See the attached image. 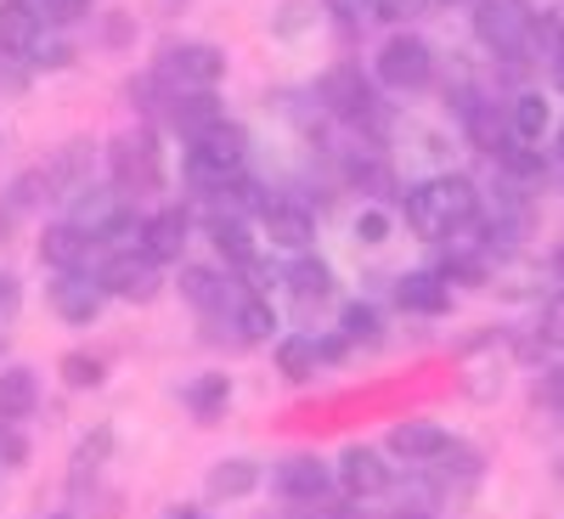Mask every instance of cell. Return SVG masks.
<instances>
[{
  "instance_id": "1",
  "label": "cell",
  "mask_w": 564,
  "mask_h": 519,
  "mask_svg": "<svg viewBox=\"0 0 564 519\" xmlns=\"http://www.w3.org/2000/svg\"><path fill=\"white\" fill-rule=\"evenodd\" d=\"M480 209V186L468 175H435V181H417L406 186V226L417 238H452L457 226H468Z\"/></svg>"
},
{
  "instance_id": "2",
  "label": "cell",
  "mask_w": 564,
  "mask_h": 519,
  "mask_svg": "<svg viewBox=\"0 0 564 519\" xmlns=\"http://www.w3.org/2000/svg\"><path fill=\"white\" fill-rule=\"evenodd\" d=\"M243 159H249V136L238 125H215L204 136H193V153H186V175H193L204 193H220L226 181L243 175Z\"/></svg>"
},
{
  "instance_id": "3",
  "label": "cell",
  "mask_w": 564,
  "mask_h": 519,
  "mask_svg": "<svg viewBox=\"0 0 564 519\" xmlns=\"http://www.w3.org/2000/svg\"><path fill=\"white\" fill-rule=\"evenodd\" d=\"M108 170H113L119 193H159V181H164L159 136L153 130H124L113 148H108Z\"/></svg>"
},
{
  "instance_id": "4",
  "label": "cell",
  "mask_w": 564,
  "mask_h": 519,
  "mask_svg": "<svg viewBox=\"0 0 564 519\" xmlns=\"http://www.w3.org/2000/svg\"><path fill=\"white\" fill-rule=\"evenodd\" d=\"M226 74V52L220 45H204V40H181V45H164L159 57V79L175 90H215Z\"/></svg>"
},
{
  "instance_id": "5",
  "label": "cell",
  "mask_w": 564,
  "mask_h": 519,
  "mask_svg": "<svg viewBox=\"0 0 564 519\" xmlns=\"http://www.w3.org/2000/svg\"><path fill=\"white\" fill-rule=\"evenodd\" d=\"M372 74H379V85H390V90H417V85H430V74H435L430 40H417V34H390V40L379 45V57H372Z\"/></svg>"
},
{
  "instance_id": "6",
  "label": "cell",
  "mask_w": 564,
  "mask_h": 519,
  "mask_svg": "<svg viewBox=\"0 0 564 519\" xmlns=\"http://www.w3.org/2000/svg\"><path fill=\"white\" fill-rule=\"evenodd\" d=\"M475 34L497 57H525L531 52V12L520 0H475Z\"/></svg>"
},
{
  "instance_id": "7",
  "label": "cell",
  "mask_w": 564,
  "mask_h": 519,
  "mask_svg": "<svg viewBox=\"0 0 564 519\" xmlns=\"http://www.w3.org/2000/svg\"><path fill=\"white\" fill-rule=\"evenodd\" d=\"M97 282H102V294H108V300L148 305V300L159 294V260H148L141 249H119V255H108V260H102Z\"/></svg>"
},
{
  "instance_id": "8",
  "label": "cell",
  "mask_w": 564,
  "mask_h": 519,
  "mask_svg": "<svg viewBox=\"0 0 564 519\" xmlns=\"http://www.w3.org/2000/svg\"><path fill=\"white\" fill-rule=\"evenodd\" d=\"M260 226H265V238H271L276 249L305 255V249L316 244V215H311L305 204H294V198H265V204H260Z\"/></svg>"
},
{
  "instance_id": "9",
  "label": "cell",
  "mask_w": 564,
  "mask_h": 519,
  "mask_svg": "<svg viewBox=\"0 0 564 519\" xmlns=\"http://www.w3.org/2000/svg\"><path fill=\"white\" fill-rule=\"evenodd\" d=\"M271 486L289 502H322L327 486H334V468H327L322 457H311V452H294V457H282L271 468Z\"/></svg>"
},
{
  "instance_id": "10",
  "label": "cell",
  "mask_w": 564,
  "mask_h": 519,
  "mask_svg": "<svg viewBox=\"0 0 564 519\" xmlns=\"http://www.w3.org/2000/svg\"><path fill=\"white\" fill-rule=\"evenodd\" d=\"M52 305H57L63 322L90 327V322L102 316L108 294H102V282H97V277H85V271H57V282H52Z\"/></svg>"
},
{
  "instance_id": "11",
  "label": "cell",
  "mask_w": 564,
  "mask_h": 519,
  "mask_svg": "<svg viewBox=\"0 0 564 519\" xmlns=\"http://www.w3.org/2000/svg\"><path fill=\"white\" fill-rule=\"evenodd\" d=\"M316 97L327 102V113H339V119H372V85L361 79V68H327L322 85H316Z\"/></svg>"
},
{
  "instance_id": "12",
  "label": "cell",
  "mask_w": 564,
  "mask_h": 519,
  "mask_svg": "<svg viewBox=\"0 0 564 519\" xmlns=\"http://www.w3.org/2000/svg\"><path fill=\"white\" fill-rule=\"evenodd\" d=\"M124 215V193H119V186H79V193H74V226L85 231V238L90 244H102L108 238V231H113V220Z\"/></svg>"
},
{
  "instance_id": "13",
  "label": "cell",
  "mask_w": 564,
  "mask_h": 519,
  "mask_svg": "<svg viewBox=\"0 0 564 519\" xmlns=\"http://www.w3.org/2000/svg\"><path fill=\"white\" fill-rule=\"evenodd\" d=\"M334 480H339L350 497H379V491H390V463L372 452V446H350V452L339 457V468H334Z\"/></svg>"
},
{
  "instance_id": "14",
  "label": "cell",
  "mask_w": 564,
  "mask_h": 519,
  "mask_svg": "<svg viewBox=\"0 0 564 519\" xmlns=\"http://www.w3.org/2000/svg\"><path fill=\"white\" fill-rule=\"evenodd\" d=\"M45 193L52 198H74L79 186H90V141H63V148L45 159Z\"/></svg>"
},
{
  "instance_id": "15",
  "label": "cell",
  "mask_w": 564,
  "mask_h": 519,
  "mask_svg": "<svg viewBox=\"0 0 564 519\" xmlns=\"http://www.w3.org/2000/svg\"><path fill=\"white\" fill-rule=\"evenodd\" d=\"M40 23L34 0H0V57H29L40 45Z\"/></svg>"
},
{
  "instance_id": "16",
  "label": "cell",
  "mask_w": 564,
  "mask_h": 519,
  "mask_svg": "<svg viewBox=\"0 0 564 519\" xmlns=\"http://www.w3.org/2000/svg\"><path fill=\"white\" fill-rule=\"evenodd\" d=\"M135 249L148 255V260H181V249H186V215L181 209H159V215H148L141 220V238H135Z\"/></svg>"
},
{
  "instance_id": "17",
  "label": "cell",
  "mask_w": 564,
  "mask_h": 519,
  "mask_svg": "<svg viewBox=\"0 0 564 519\" xmlns=\"http://www.w3.org/2000/svg\"><path fill=\"white\" fill-rule=\"evenodd\" d=\"M226 119V108L215 102V90H175L170 97V125L193 141V136H204V130H215Z\"/></svg>"
},
{
  "instance_id": "18",
  "label": "cell",
  "mask_w": 564,
  "mask_h": 519,
  "mask_svg": "<svg viewBox=\"0 0 564 519\" xmlns=\"http://www.w3.org/2000/svg\"><path fill=\"white\" fill-rule=\"evenodd\" d=\"M446 430L441 423H423V418H412V423H395L390 430V452L395 457H406V463H435L441 452H446Z\"/></svg>"
},
{
  "instance_id": "19",
  "label": "cell",
  "mask_w": 564,
  "mask_h": 519,
  "mask_svg": "<svg viewBox=\"0 0 564 519\" xmlns=\"http://www.w3.org/2000/svg\"><path fill=\"white\" fill-rule=\"evenodd\" d=\"M40 260L52 271H79L90 260V238L74 220H57V226H45V238H40Z\"/></svg>"
},
{
  "instance_id": "20",
  "label": "cell",
  "mask_w": 564,
  "mask_h": 519,
  "mask_svg": "<svg viewBox=\"0 0 564 519\" xmlns=\"http://www.w3.org/2000/svg\"><path fill=\"white\" fill-rule=\"evenodd\" d=\"M395 300H401V311L435 316V311H446V277H441V271H406L401 289H395Z\"/></svg>"
},
{
  "instance_id": "21",
  "label": "cell",
  "mask_w": 564,
  "mask_h": 519,
  "mask_svg": "<svg viewBox=\"0 0 564 519\" xmlns=\"http://www.w3.org/2000/svg\"><path fill=\"white\" fill-rule=\"evenodd\" d=\"M181 300L198 305V311H226L231 289L220 282V271H209V266H181Z\"/></svg>"
},
{
  "instance_id": "22",
  "label": "cell",
  "mask_w": 564,
  "mask_h": 519,
  "mask_svg": "<svg viewBox=\"0 0 564 519\" xmlns=\"http://www.w3.org/2000/svg\"><path fill=\"white\" fill-rule=\"evenodd\" d=\"M40 407V379H34V372L29 367H7V372H0V418H29Z\"/></svg>"
},
{
  "instance_id": "23",
  "label": "cell",
  "mask_w": 564,
  "mask_h": 519,
  "mask_svg": "<svg viewBox=\"0 0 564 519\" xmlns=\"http://www.w3.org/2000/svg\"><path fill=\"white\" fill-rule=\"evenodd\" d=\"M276 367H282V379L305 385L311 372L322 367V339H316V334H289V339L276 345Z\"/></svg>"
},
{
  "instance_id": "24",
  "label": "cell",
  "mask_w": 564,
  "mask_h": 519,
  "mask_svg": "<svg viewBox=\"0 0 564 519\" xmlns=\"http://www.w3.org/2000/svg\"><path fill=\"white\" fill-rule=\"evenodd\" d=\"M289 289H294L305 305H322L327 294H334V271H327V260H316V255H300V260L289 266Z\"/></svg>"
},
{
  "instance_id": "25",
  "label": "cell",
  "mask_w": 564,
  "mask_h": 519,
  "mask_svg": "<svg viewBox=\"0 0 564 519\" xmlns=\"http://www.w3.org/2000/svg\"><path fill=\"white\" fill-rule=\"evenodd\" d=\"M260 486V463L249 457H226L209 468V497H249Z\"/></svg>"
},
{
  "instance_id": "26",
  "label": "cell",
  "mask_w": 564,
  "mask_h": 519,
  "mask_svg": "<svg viewBox=\"0 0 564 519\" xmlns=\"http://www.w3.org/2000/svg\"><path fill=\"white\" fill-rule=\"evenodd\" d=\"M209 238H215V249L231 260V266H254L260 260V249H254V238H249V226L238 220V215H215V226H209Z\"/></svg>"
},
{
  "instance_id": "27",
  "label": "cell",
  "mask_w": 564,
  "mask_h": 519,
  "mask_svg": "<svg viewBox=\"0 0 564 519\" xmlns=\"http://www.w3.org/2000/svg\"><path fill=\"white\" fill-rule=\"evenodd\" d=\"M547 119H553V108L542 102V90H520V97H513V136L520 141H536L547 136Z\"/></svg>"
},
{
  "instance_id": "28",
  "label": "cell",
  "mask_w": 564,
  "mask_h": 519,
  "mask_svg": "<svg viewBox=\"0 0 564 519\" xmlns=\"http://www.w3.org/2000/svg\"><path fill=\"white\" fill-rule=\"evenodd\" d=\"M231 327H238L243 339H265L271 327H276V311H271L260 294H249V300H231Z\"/></svg>"
},
{
  "instance_id": "29",
  "label": "cell",
  "mask_w": 564,
  "mask_h": 519,
  "mask_svg": "<svg viewBox=\"0 0 564 519\" xmlns=\"http://www.w3.org/2000/svg\"><path fill=\"white\" fill-rule=\"evenodd\" d=\"M226 401H231V379H226V372H204V379L186 390V407H193L198 418H215Z\"/></svg>"
},
{
  "instance_id": "30",
  "label": "cell",
  "mask_w": 564,
  "mask_h": 519,
  "mask_svg": "<svg viewBox=\"0 0 564 519\" xmlns=\"http://www.w3.org/2000/svg\"><path fill=\"white\" fill-rule=\"evenodd\" d=\"M339 327H345V345H379V311L372 305H345V316H339Z\"/></svg>"
},
{
  "instance_id": "31",
  "label": "cell",
  "mask_w": 564,
  "mask_h": 519,
  "mask_svg": "<svg viewBox=\"0 0 564 519\" xmlns=\"http://www.w3.org/2000/svg\"><path fill=\"white\" fill-rule=\"evenodd\" d=\"M63 385H68V390H97V385H102V361L85 356V350L63 356Z\"/></svg>"
},
{
  "instance_id": "32",
  "label": "cell",
  "mask_w": 564,
  "mask_h": 519,
  "mask_svg": "<svg viewBox=\"0 0 564 519\" xmlns=\"http://www.w3.org/2000/svg\"><path fill=\"white\" fill-rule=\"evenodd\" d=\"M113 452V430H97L90 441H79V452H74V480H85V475H97L102 468V457Z\"/></svg>"
},
{
  "instance_id": "33",
  "label": "cell",
  "mask_w": 564,
  "mask_h": 519,
  "mask_svg": "<svg viewBox=\"0 0 564 519\" xmlns=\"http://www.w3.org/2000/svg\"><path fill=\"white\" fill-rule=\"evenodd\" d=\"M435 0H372V18H384V23H412V18H423Z\"/></svg>"
},
{
  "instance_id": "34",
  "label": "cell",
  "mask_w": 564,
  "mask_h": 519,
  "mask_svg": "<svg viewBox=\"0 0 564 519\" xmlns=\"http://www.w3.org/2000/svg\"><path fill=\"white\" fill-rule=\"evenodd\" d=\"M384 238H390V215L367 204V209L356 215V244H384Z\"/></svg>"
},
{
  "instance_id": "35",
  "label": "cell",
  "mask_w": 564,
  "mask_h": 519,
  "mask_svg": "<svg viewBox=\"0 0 564 519\" xmlns=\"http://www.w3.org/2000/svg\"><path fill=\"white\" fill-rule=\"evenodd\" d=\"M45 23H79L90 12V0H34Z\"/></svg>"
},
{
  "instance_id": "36",
  "label": "cell",
  "mask_w": 564,
  "mask_h": 519,
  "mask_svg": "<svg viewBox=\"0 0 564 519\" xmlns=\"http://www.w3.org/2000/svg\"><path fill=\"white\" fill-rule=\"evenodd\" d=\"M29 457V446H23V435L12 430V418H0V463H7V468H18Z\"/></svg>"
},
{
  "instance_id": "37",
  "label": "cell",
  "mask_w": 564,
  "mask_h": 519,
  "mask_svg": "<svg viewBox=\"0 0 564 519\" xmlns=\"http://www.w3.org/2000/svg\"><path fill=\"white\" fill-rule=\"evenodd\" d=\"M525 148H531V141H525ZM525 148H502L497 159H502L513 175H542V153H525Z\"/></svg>"
},
{
  "instance_id": "38",
  "label": "cell",
  "mask_w": 564,
  "mask_h": 519,
  "mask_svg": "<svg viewBox=\"0 0 564 519\" xmlns=\"http://www.w3.org/2000/svg\"><path fill=\"white\" fill-rule=\"evenodd\" d=\"M542 345H558L564 350V300H553L542 311Z\"/></svg>"
},
{
  "instance_id": "39",
  "label": "cell",
  "mask_w": 564,
  "mask_h": 519,
  "mask_svg": "<svg viewBox=\"0 0 564 519\" xmlns=\"http://www.w3.org/2000/svg\"><path fill=\"white\" fill-rule=\"evenodd\" d=\"M327 12H334L339 23H361V18H372V0H322Z\"/></svg>"
},
{
  "instance_id": "40",
  "label": "cell",
  "mask_w": 564,
  "mask_h": 519,
  "mask_svg": "<svg viewBox=\"0 0 564 519\" xmlns=\"http://www.w3.org/2000/svg\"><path fill=\"white\" fill-rule=\"evenodd\" d=\"M18 300H23L18 277H12V271H0V316H12V311H18Z\"/></svg>"
},
{
  "instance_id": "41",
  "label": "cell",
  "mask_w": 564,
  "mask_h": 519,
  "mask_svg": "<svg viewBox=\"0 0 564 519\" xmlns=\"http://www.w3.org/2000/svg\"><path fill=\"white\" fill-rule=\"evenodd\" d=\"M34 63H40V68H63V63H68V45H52V52H40Z\"/></svg>"
},
{
  "instance_id": "42",
  "label": "cell",
  "mask_w": 564,
  "mask_h": 519,
  "mask_svg": "<svg viewBox=\"0 0 564 519\" xmlns=\"http://www.w3.org/2000/svg\"><path fill=\"white\" fill-rule=\"evenodd\" d=\"M547 401H553V407L564 412V367H558V372H553V379H547Z\"/></svg>"
},
{
  "instance_id": "43",
  "label": "cell",
  "mask_w": 564,
  "mask_h": 519,
  "mask_svg": "<svg viewBox=\"0 0 564 519\" xmlns=\"http://www.w3.org/2000/svg\"><path fill=\"white\" fill-rule=\"evenodd\" d=\"M390 519H430V513H423V508H401V513H390Z\"/></svg>"
},
{
  "instance_id": "44",
  "label": "cell",
  "mask_w": 564,
  "mask_h": 519,
  "mask_svg": "<svg viewBox=\"0 0 564 519\" xmlns=\"http://www.w3.org/2000/svg\"><path fill=\"white\" fill-rule=\"evenodd\" d=\"M558 159H564V125H558Z\"/></svg>"
},
{
  "instance_id": "45",
  "label": "cell",
  "mask_w": 564,
  "mask_h": 519,
  "mask_svg": "<svg viewBox=\"0 0 564 519\" xmlns=\"http://www.w3.org/2000/svg\"><path fill=\"white\" fill-rule=\"evenodd\" d=\"M170 519H198V513H170Z\"/></svg>"
},
{
  "instance_id": "46",
  "label": "cell",
  "mask_w": 564,
  "mask_h": 519,
  "mask_svg": "<svg viewBox=\"0 0 564 519\" xmlns=\"http://www.w3.org/2000/svg\"><path fill=\"white\" fill-rule=\"evenodd\" d=\"M520 7H536V0H520Z\"/></svg>"
}]
</instances>
